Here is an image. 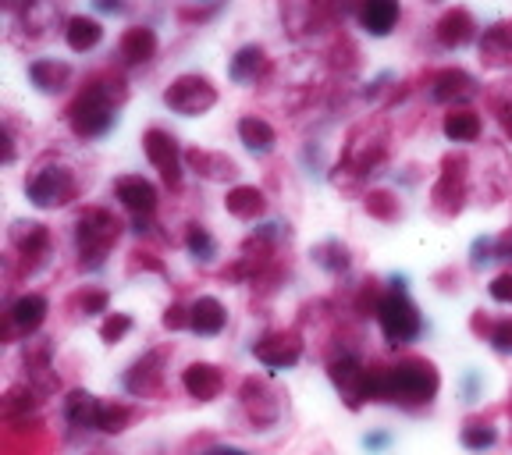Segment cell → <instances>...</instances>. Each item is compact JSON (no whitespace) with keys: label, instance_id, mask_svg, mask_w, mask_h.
<instances>
[{"label":"cell","instance_id":"cell-1","mask_svg":"<svg viewBox=\"0 0 512 455\" xmlns=\"http://www.w3.org/2000/svg\"><path fill=\"white\" fill-rule=\"evenodd\" d=\"M441 392V374L424 356H402L392 367H370V402L427 409Z\"/></svg>","mask_w":512,"mask_h":455},{"label":"cell","instance_id":"cell-2","mask_svg":"<svg viewBox=\"0 0 512 455\" xmlns=\"http://www.w3.org/2000/svg\"><path fill=\"white\" fill-rule=\"evenodd\" d=\"M125 100H128V82L118 72H100L79 89V96L68 104L64 118H68V128L79 139H100L114 128Z\"/></svg>","mask_w":512,"mask_h":455},{"label":"cell","instance_id":"cell-3","mask_svg":"<svg viewBox=\"0 0 512 455\" xmlns=\"http://www.w3.org/2000/svg\"><path fill=\"white\" fill-rule=\"evenodd\" d=\"M121 239V221L104 207H86L75 217V246L82 271H100Z\"/></svg>","mask_w":512,"mask_h":455},{"label":"cell","instance_id":"cell-4","mask_svg":"<svg viewBox=\"0 0 512 455\" xmlns=\"http://www.w3.org/2000/svg\"><path fill=\"white\" fill-rule=\"evenodd\" d=\"M384 157H388V128H384V121H360L345 139L338 171H345L349 178H367L381 168Z\"/></svg>","mask_w":512,"mask_h":455},{"label":"cell","instance_id":"cell-5","mask_svg":"<svg viewBox=\"0 0 512 455\" xmlns=\"http://www.w3.org/2000/svg\"><path fill=\"white\" fill-rule=\"evenodd\" d=\"M25 196L32 207L40 210H61L72 200H79V178L61 160H40L36 171L25 182Z\"/></svg>","mask_w":512,"mask_h":455},{"label":"cell","instance_id":"cell-6","mask_svg":"<svg viewBox=\"0 0 512 455\" xmlns=\"http://www.w3.org/2000/svg\"><path fill=\"white\" fill-rule=\"evenodd\" d=\"M374 317H377V328H381V335L388 345H409L420 338V331H424L420 310H416V303L402 292V288H388V292H384Z\"/></svg>","mask_w":512,"mask_h":455},{"label":"cell","instance_id":"cell-7","mask_svg":"<svg viewBox=\"0 0 512 455\" xmlns=\"http://www.w3.org/2000/svg\"><path fill=\"white\" fill-rule=\"evenodd\" d=\"M470 160L463 153H445L441 157L438 182L431 189V210L438 217H459L466 207V196H470Z\"/></svg>","mask_w":512,"mask_h":455},{"label":"cell","instance_id":"cell-8","mask_svg":"<svg viewBox=\"0 0 512 455\" xmlns=\"http://www.w3.org/2000/svg\"><path fill=\"white\" fill-rule=\"evenodd\" d=\"M239 402L256 431L274 427L281 420V413H285V395H281V388H274L267 377H246L239 388Z\"/></svg>","mask_w":512,"mask_h":455},{"label":"cell","instance_id":"cell-9","mask_svg":"<svg viewBox=\"0 0 512 455\" xmlns=\"http://www.w3.org/2000/svg\"><path fill=\"white\" fill-rule=\"evenodd\" d=\"M164 104L182 118H196V114H207L217 104V86L207 75H178L164 89Z\"/></svg>","mask_w":512,"mask_h":455},{"label":"cell","instance_id":"cell-10","mask_svg":"<svg viewBox=\"0 0 512 455\" xmlns=\"http://www.w3.org/2000/svg\"><path fill=\"white\" fill-rule=\"evenodd\" d=\"M328 377L352 413H360V409L370 402V367H363L356 356H349V352L335 356V360L328 363Z\"/></svg>","mask_w":512,"mask_h":455},{"label":"cell","instance_id":"cell-11","mask_svg":"<svg viewBox=\"0 0 512 455\" xmlns=\"http://www.w3.org/2000/svg\"><path fill=\"white\" fill-rule=\"evenodd\" d=\"M143 153L146 160H150L153 168L160 171V178L171 185V189H178L182 185V160L185 153L178 150V139L171 136V132H164V128H146L143 132Z\"/></svg>","mask_w":512,"mask_h":455},{"label":"cell","instance_id":"cell-12","mask_svg":"<svg viewBox=\"0 0 512 455\" xmlns=\"http://www.w3.org/2000/svg\"><path fill=\"white\" fill-rule=\"evenodd\" d=\"M164 363H168V352L164 349L143 352V356L125 370V377H121L125 392L132 395V399H153V395L164 388Z\"/></svg>","mask_w":512,"mask_h":455},{"label":"cell","instance_id":"cell-13","mask_svg":"<svg viewBox=\"0 0 512 455\" xmlns=\"http://www.w3.org/2000/svg\"><path fill=\"white\" fill-rule=\"evenodd\" d=\"M256 363H264L267 370H292L303 360V335L299 331H267L260 342L253 345Z\"/></svg>","mask_w":512,"mask_h":455},{"label":"cell","instance_id":"cell-14","mask_svg":"<svg viewBox=\"0 0 512 455\" xmlns=\"http://www.w3.org/2000/svg\"><path fill=\"white\" fill-rule=\"evenodd\" d=\"M50 313L47 296L40 292H25L15 303L8 306V320H4V342H15V338H29L43 328V320Z\"/></svg>","mask_w":512,"mask_h":455},{"label":"cell","instance_id":"cell-15","mask_svg":"<svg viewBox=\"0 0 512 455\" xmlns=\"http://www.w3.org/2000/svg\"><path fill=\"white\" fill-rule=\"evenodd\" d=\"M8 242L15 246V253L25 260V271H36L50 256V228L40 221H15L8 232Z\"/></svg>","mask_w":512,"mask_h":455},{"label":"cell","instance_id":"cell-16","mask_svg":"<svg viewBox=\"0 0 512 455\" xmlns=\"http://www.w3.org/2000/svg\"><path fill=\"white\" fill-rule=\"evenodd\" d=\"M480 93L477 79L463 68H441L431 79V100L445 107H466Z\"/></svg>","mask_w":512,"mask_h":455},{"label":"cell","instance_id":"cell-17","mask_svg":"<svg viewBox=\"0 0 512 455\" xmlns=\"http://www.w3.org/2000/svg\"><path fill=\"white\" fill-rule=\"evenodd\" d=\"M114 200L136 217H153L157 214V185L146 182L143 175H125L114 182Z\"/></svg>","mask_w":512,"mask_h":455},{"label":"cell","instance_id":"cell-18","mask_svg":"<svg viewBox=\"0 0 512 455\" xmlns=\"http://www.w3.org/2000/svg\"><path fill=\"white\" fill-rule=\"evenodd\" d=\"M182 388L189 392V399L196 402H214L224 392V370L217 363H189L182 370Z\"/></svg>","mask_w":512,"mask_h":455},{"label":"cell","instance_id":"cell-19","mask_svg":"<svg viewBox=\"0 0 512 455\" xmlns=\"http://www.w3.org/2000/svg\"><path fill=\"white\" fill-rule=\"evenodd\" d=\"M185 168L196 171V175L207 178V182H232V178H239V164H235L228 153L200 150V146L185 150Z\"/></svg>","mask_w":512,"mask_h":455},{"label":"cell","instance_id":"cell-20","mask_svg":"<svg viewBox=\"0 0 512 455\" xmlns=\"http://www.w3.org/2000/svg\"><path fill=\"white\" fill-rule=\"evenodd\" d=\"M356 18L370 36H388L399 25L402 4L399 0H356Z\"/></svg>","mask_w":512,"mask_h":455},{"label":"cell","instance_id":"cell-21","mask_svg":"<svg viewBox=\"0 0 512 455\" xmlns=\"http://www.w3.org/2000/svg\"><path fill=\"white\" fill-rule=\"evenodd\" d=\"M434 36H438L441 47L459 50V47H466V43L477 40V22H473V15L466 8H452V11H445V15L438 18V25H434Z\"/></svg>","mask_w":512,"mask_h":455},{"label":"cell","instance_id":"cell-22","mask_svg":"<svg viewBox=\"0 0 512 455\" xmlns=\"http://www.w3.org/2000/svg\"><path fill=\"white\" fill-rule=\"evenodd\" d=\"M228 328V310H224L221 299L214 296H200L189 306V331L200 338H217Z\"/></svg>","mask_w":512,"mask_h":455},{"label":"cell","instance_id":"cell-23","mask_svg":"<svg viewBox=\"0 0 512 455\" xmlns=\"http://www.w3.org/2000/svg\"><path fill=\"white\" fill-rule=\"evenodd\" d=\"M118 57L125 64H146L157 57V32L150 25H128L118 40Z\"/></svg>","mask_w":512,"mask_h":455},{"label":"cell","instance_id":"cell-24","mask_svg":"<svg viewBox=\"0 0 512 455\" xmlns=\"http://www.w3.org/2000/svg\"><path fill=\"white\" fill-rule=\"evenodd\" d=\"M267 72H271V57H267V50L260 47V43H246V47L232 57V64H228V75H232V82H239V86L264 79Z\"/></svg>","mask_w":512,"mask_h":455},{"label":"cell","instance_id":"cell-25","mask_svg":"<svg viewBox=\"0 0 512 455\" xmlns=\"http://www.w3.org/2000/svg\"><path fill=\"white\" fill-rule=\"evenodd\" d=\"M480 61L488 64V68L512 64V18L484 29V36H480Z\"/></svg>","mask_w":512,"mask_h":455},{"label":"cell","instance_id":"cell-26","mask_svg":"<svg viewBox=\"0 0 512 455\" xmlns=\"http://www.w3.org/2000/svg\"><path fill=\"white\" fill-rule=\"evenodd\" d=\"M224 210H228L235 221H256V217L267 214V196H264V189H256V185H235V189H228V196H224Z\"/></svg>","mask_w":512,"mask_h":455},{"label":"cell","instance_id":"cell-27","mask_svg":"<svg viewBox=\"0 0 512 455\" xmlns=\"http://www.w3.org/2000/svg\"><path fill=\"white\" fill-rule=\"evenodd\" d=\"M61 413H64V420L75 427V431H89V427H96L100 399H96L93 392H86V388H72V392L64 395Z\"/></svg>","mask_w":512,"mask_h":455},{"label":"cell","instance_id":"cell-28","mask_svg":"<svg viewBox=\"0 0 512 455\" xmlns=\"http://www.w3.org/2000/svg\"><path fill=\"white\" fill-rule=\"evenodd\" d=\"M29 79L40 93H61L72 82V64L57 61V57H40L29 64Z\"/></svg>","mask_w":512,"mask_h":455},{"label":"cell","instance_id":"cell-29","mask_svg":"<svg viewBox=\"0 0 512 455\" xmlns=\"http://www.w3.org/2000/svg\"><path fill=\"white\" fill-rule=\"evenodd\" d=\"M441 132H445V139H452V143H477L480 132H484V121H480V114L470 111V107H448L445 121H441Z\"/></svg>","mask_w":512,"mask_h":455},{"label":"cell","instance_id":"cell-30","mask_svg":"<svg viewBox=\"0 0 512 455\" xmlns=\"http://www.w3.org/2000/svg\"><path fill=\"white\" fill-rule=\"evenodd\" d=\"M100 40H104V25L96 22V18L72 15L68 25H64V43H68L75 54H86V50L100 47Z\"/></svg>","mask_w":512,"mask_h":455},{"label":"cell","instance_id":"cell-31","mask_svg":"<svg viewBox=\"0 0 512 455\" xmlns=\"http://www.w3.org/2000/svg\"><path fill=\"white\" fill-rule=\"evenodd\" d=\"M239 139H242V146L253 153H271L274 146H278V132L271 128V121L256 118V114L239 118Z\"/></svg>","mask_w":512,"mask_h":455},{"label":"cell","instance_id":"cell-32","mask_svg":"<svg viewBox=\"0 0 512 455\" xmlns=\"http://www.w3.org/2000/svg\"><path fill=\"white\" fill-rule=\"evenodd\" d=\"M136 409L128 406V402H118V399H100V413H96V431L104 434H121L132 427L136 420Z\"/></svg>","mask_w":512,"mask_h":455},{"label":"cell","instance_id":"cell-33","mask_svg":"<svg viewBox=\"0 0 512 455\" xmlns=\"http://www.w3.org/2000/svg\"><path fill=\"white\" fill-rule=\"evenodd\" d=\"M363 207H367L370 217H377V221H384V224H392V221H399V217H402L399 196H395V192H388V189L367 192V196H363Z\"/></svg>","mask_w":512,"mask_h":455},{"label":"cell","instance_id":"cell-34","mask_svg":"<svg viewBox=\"0 0 512 455\" xmlns=\"http://www.w3.org/2000/svg\"><path fill=\"white\" fill-rule=\"evenodd\" d=\"M473 331L488 338L498 352H512V317L509 320H495V324H491V320L477 310V313H473Z\"/></svg>","mask_w":512,"mask_h":455},{"label":"cell","instance_id":"cell-35","mask_svg":"<svg viewBox=\"0 0 512 455\" xmlns=\"http://www.w3.org/2000/svg\"><path fill=\"white\" fill-rule=\"evenodd\" d=\"M495 441H498V427L484 424V420H466V427L459 431V445L466 452H488V448H495Z\"/></svg>","mask_w":512,"mask_h":455},{"label":"cell","instance_id":"cell-36","mask_svg":"<svg viewBox=\"0 0 512 455\" xmlns=\"http://www.w3.org/2000/svg\"><path fill=\"white\" fill-rule=\"evenodd\" d=\"M313 260H317L320 267L328 274H345L349 271V249L342 246L338 239H328V242H320V246H313Z\"/></svg>","mask_w":512,"mask_h":455},{"label":"cell","instance_id":"cell-37","mask_svg":"<svg viewBox=\"0 0 512 455\" xmlns=\"http://www.w3.org/2000/svg\"><path fill=\"white\" fill-rule=\"evenodd\" d=\"M185 249H189L200 264H210V260L217 256V239L203 228V224H189V228H185Z\"/></svg>","mask_w":512,"mask_h":455},{"label":"cell","instance_id":"cell-38","mask_svg":"<svg viewBox=\"0 0 512 455\" xmlns=\"http://www.w3.org/2000/svg\"><path fill=\"white\" fill-rule=\"evenodd\" d=\"M132 324H136V320L128 317V313H107V317L100 320V342H104V345L121 342V338L132 331Z\"/></svg>","mask_w":512,"mask_h":455},{"label":"cell","instance_id":"cell-39","mask_svg":"<svg viewBox=\"0 0 512 455\" xmlns=\"http://www.w3.org/2000/svg\"><path fill=\"white\" fill-rule=\"evenodd\" d=\"M75 303H79V310L86 313V317H89V313H107V303H111V292H107V288H82Z\"/></svg>","mask_w":512,"mask_h":455},{"label":"cell","instance_id":"cell-40","mask_svg":"<svg viewBox=\"0 0 512 455\" xmlns=\"http://www.w3.org/2000/svg\"><path fill=\"white\" fill-rule=\"evenodd\" d=\"M491 260H498V239H477V242H473L470 264L484 267V264H491Z\"/></svg>","mask_w":512,"mask_h":455},{"label":"cell","instance_id":"cell-41","mask_svg":"<svg viewBox=\"0 0 512 455\" xmlns=\"http://www.w3.org/2000/svg\"><path fill=\"white\" fill-rule=\"evenodd\" d=\"M160 324L168 331H189V306L171 303L168 310H164V317H160Z\"/></svg>","mask_w":512,"mask_h":455},{"label":"cell","instance_id":"cell-42","mask_svg":"<svg viewBox=\"0 0 512 455\" xmlns=\"http://www.w3.org/2000/svg\"><path fill=\"white\" fill-rule=\"evenodd\" d=\"M488 292H491V299L495 303H502V306H512V271H505V274H498L495 281L488 285Z\"/></svg>","mask_w":512,"mask_h":455},{"label":"cell","instance_id":"cell-43","mask_svg":"<svg viewBox=\"0 0 512 455\" xmlns=\"http://www.w3.org/2000/svg\"><path fill=\"white\" fill-rule=\"evenodd\" d=\"M132 256H136V260H132V271H139V267H143V271L164 274V264H160V260H153L150 253H132Z\"/></svg>","mask_w":512,"mask_h":455},{"label":"cell","instance_id":"cell-44","mask_svg":"<svg viewBox=\"0 0 512 455\" xmlns=\"http://www.w3.org/2000/svg\"><path fill=\"white\" fill-rule=\"evenodd\" d=\"M495 114H498V125H502L505 139H512V100H505V104H498V107H495Z\"/></svg>","mask_w":512,"mask_h":455},{"label":"cell","instance_id":"cell-45","mask_svg":"<svg viewBox=\"0 0 512 455\" xmlns=\"http://www.w3.org/2000/svg\"><path fill=\"white\" fill-rule=\"evenodd\" d=\"M498 256L512 264V228L505 235H498Z\"/></svg>","mask_w":512,"mask_h":455},{"label":"cell","instance_id":"cell-46","mask_svg":"<svg viewBox=\"0 0 512 455\" xmlns=\"http://www.w3.org/2000/svg\"><path fill=\"white\" fill-rule=\"evenodd\" d=\"M96 8L107 11V15H118V11H125V0H93Z\"/></svg>","mask_w":512,"mask_h":455},{"label":"cell","instance_id":"cell-47","mask_svg":"<svg viewBox=\"0 0 512 455\" xmlns=\"http://www.w3.org/2000/svg\"><path fill=\"white\" fill-rule=\"evenodd\" d=\"M388 441H392L388 434H370V438L363 441V445H367L370 452H381V448H388Z\"/></svg>","mask_w":512,"mask_h":455},{"label":"cell","instance_id":"cell-48","mask_svg":"<svg viewBox=\"0 0 512 455\" xmlns=\"http://www.w3.org/2000/svg\"><path fill=\"white\" fill-rule=\"evenodd\" d=\"M207 455H249V452H242V448H232V445H221V448H210Z\"/></svg>","mask_w":512,"mask_h":455},{"label":"cell","instance_id":"cell-49","mask_svg":"<svg viewBox=\"0 0 512 455\" xmlns=\"http://www.w3.org/2000/svg\"><path fill=\"white\" fill-rule=\"evenodd\" d=\"M431 4H438V0H431Z\"/></svg>","mask_w":512,"mask_h":455}]
</instances>
